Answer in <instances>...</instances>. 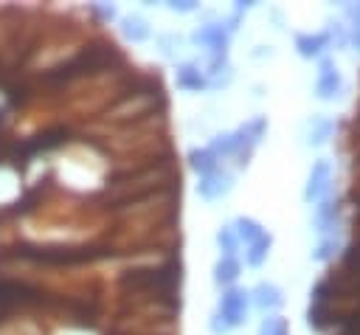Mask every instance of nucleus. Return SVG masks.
<instances>
[{
    "instance_id": "obj_1",
    "label": "nucleus",
    "mask_w": 360,
    "mask_h": 335,
    "mask_svg": "<svg viewBox=\"0 0 360 335\" xmlns=\"http://www.w3.org/2000/svg\"><path fill=\"white\" fill-rule=\"evenodd\" d=\"M233 276H236V265H233V262H225V265L217 267V279H219V282H231Z\"/></svg>"
},
{
    "instance_id": "obj_2",
    "label": "nucleus",
    "mask_w": 360,
    "mask_h": 335,
    "mask_svg": "<svg viewBox=\"0 0 360 335\" xmlns=\"http://www.w3.org/2000/svg\"><path fill=\"white\" fill-rule=\"evenodd\" d=\"M141 25H143L141 20H129V23H127V34H129L132 39H143V37H146V28H141Z\"/></svg>"
}]
</instances>
